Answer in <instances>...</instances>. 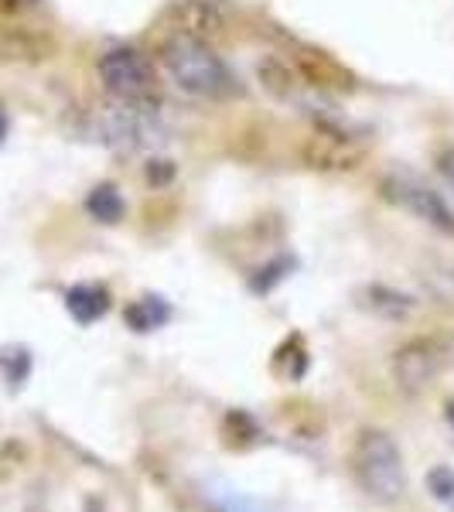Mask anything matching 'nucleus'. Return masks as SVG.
<instances>
[{
  "instance_id": "nucleus-1",
  "label": "nucleus",
  "mask_w": 454,
  "mask_h": 512,
  "mask_svg": "<svg viewBox=\"0 0 454 512\" xmlns=\"http://www.w3.org/2000/svg\"><path fill=\"white\" fill-rule=\"evenodd\" d=\"M158 62L178 93L202 99V103H219V99L239 93L236 76L229 72V65L219 59L209 41H198L175 31L171 38L161 41Z\"/></svg>"
},
{
  "instance_id": "nucleus-2",
  "label": "nucleus",
  "mask_w": 454,
  "mask_h": 512,
  "mask_svg": "<svg viewBox=\"0 0 454 512\" xmlns=\"http://www.w3.org/2000/svg\"><path fill=\"white\" fill-rule=\"evenodd\" d=\"M93 137L113 154L123 158H137V154H154L168 144V127L158 117L154 106L144 103H110L96 106L93 113Z\"/></svg>"
},
{
  "instance_id": "nucleus-3",
  "label": "nucleus",
  "mask_w": 454,
  "mask_h": 512,
  "mask_svg": "<svg viewBox=\"0 0 454 512\" xmlns=\"http://www.w3.org/2000/svg\"><path fill=\"white\" fill-rule=\"evenodd\" d=\"M349 472L359 489L379 506H393L407 495V465L386 431H362L352 441Z\"/></svg>"
},
{
  "instance_id": "nucleus-4",
  "label": "nucleus",
  "mask_w": 454,
  "mask_h": 512,
  "mask_svg": "<svg viewBox=\"0 0 454 512\" xmlns=\"http://www.w3.org/2000/svg\"><path fill=\"white\" fill-rule=\"evenodd\" d=\"M96 72L103 79L106 93L120 103H144L158 106V76L154 65L140 48L134 45H113L99 55Z\"/></svg>"
},
{
  "instance_id": "nucleus-5",
  "label": "nucleus",
  "mask_w": 454,
  "mask_h": 512,
  "mask_svg": "<svg viewBox=\"0 0 454 512\" xmlns=\"http://www.w3.org/2000/svg\"><path fill=\"white\" fill-rule=\"evenodd\" d=\"M454 362L451 355V342H444V338H414V342H407L403 349H396L393 355V373L400 379V386H407V390H420L424 383H431L437 379Z\"/></svg>"
},
{
  "instance_id": "nucleus-6",
  "label": "nucleus",
  "mask_w": 454,
  "mask_h": 512,
  "mask_svg": "<svg viewBox=\"0 0 454 512\" xmlns=\"http://www.w3.org/2000/svg\"><path fill=\"white\" fill-rule=\"evenodd\" d=\"M383 195L396 202L400 209L414 212L417 219L431 222L441 233H451L454 236V216L451 209L444 205V198L434 192L431 185H424L420 178L414 175H386L383 178Z\"/></svg>"
},
{
  "instance_id": "nucleus-7",
  "label": "nucleus",
  "mask_w": 454,
  "mask_h": 512,
  "mask_svg": "<svg viewBox=\"0 0 454 512\" xmlns=\"http://www.w3.org/2000/svg\"><path fill=\"white\" fill-rule=\"evenodd\" d=\"M301 158L315 171L342 175V171H356L362 164V147L342 127H335V123H318L315 134L304 140Z\"/></svg>"
},
{
  "instance_id": "nucleus-8",
  "label": "nucleus",
  "mask_w": 454,
  "mask_h": 512,
  "mask_svg": "<svg viewBox=\"0 0 454 512\" xmlns=\"http://www.w3.org/2000/svg\"><path fill=\"white\" fill-rule=\"evenodd\" d=\"M175 31L178 35L198 38V41H216L229 35V24H233V7L229 0H178L175 11Z\"/></svg>"
},
{
  "instance_id": "nucleus-9",
  "label": "nucleus",
  "mask_w": 454,
  "mask_h": 512,
  "mask_svg": "<svg viewBox=\"0 0 454 512\" xmlns=\"http://www.w3.org/2000/svg\"><path fill=\"white\" fill-rule=\"evenodd\" d=\"M294 69L301 72V79L308 82V86H318V89H352V76L335 59H328L325 52L297 55Z\"/></svg>"
},
{
  "instance_id": "nucleus-10",
  "label": "nucleus",
  "mask_w": 454,
  "mask_h": 512,
  "mask_svg": "<svg viewBox=\"0 0 454 512\" xmlns=\"http://www.w3.org/2000/svg\"><path fill=\"white\" fill-rule=\"evenodd\" d=\"M65 311L79 321V325H93L110 311V291L103 284H76L65 291Z\"/></svg>"
},
{
  "instance_id": "nucleus-11",
  "label": "nucleus",
  "mask_w": 454,
  "mask_h": 512,
  "mask_svg": "<svg viewBox=\"0 0 454 512\" xmlns=\"http://www.w3.org/2000/svg\"><path fill=\"white\" fill-rule=\"evenodd\" d=\"M171 304L164 301V297L158 294H144L137 297V301L127 304V311H123V321H127L130 332L137 335H147V332H158V328H164L171 321Z\"/></svg>"
},
{
  "instance_id": "nucleus-12",
  "label": "nucleus",
  "mask_w": 454,
  "mask_h": 512,
  "mask_svg": "<svg viewBox=\"0 0 454 512\" xmlns=\"http://www.w3.org/2000/svg\"><path fill=\"white\" fill-rule=\"evenodd\" d=\"M260 82L267 86V93H274L277 99H294L297 96V89H301V72L294 69L291 62H284V59H267V62H260Z\"/></svg>"
},
{
  "instance_id": "nucleus-13",
  "label": "nucleus",
  "mask_w": 454,
  "mask_h": 512,
  "mask_svg": "<svg viewBox=\"0 0 454 512\" xmlns=\"http://www.w3.org/2000/svg\"><path fill=\"white\" fill-rule=\"evenodd\" d=\"M123 195L117 192V185H110V181H103V185H96L93 192L86 195V212L93 216L96 222H103V226H117L123 219Z\"/></svg>"
},
{
  "instance_id": "nucleus-14",
  "label": "nucleus",
  "mask_w": 454,
  "mask_h": 512,
  "mask_svg": "<svg viewBox=\"0 0 454 512\" xmlns=\"http://www.w3.org/2000/svg\"><path fill=\"white\" fill-rule=\"evenodd\" d=\"M366 297H369L366 308H373L376 315H386V318H407L410 311H414V301H410L407 294L390 291V287H383V284L369 287Z\"/></svg>"
},
{
  "instance_id": "nucleus-15",
  "label": "nucleus",
  "mask_w": 454,
  "mask_h": 512,
  "mask_svg": "<svg viewBox=\"0 0 454 512\" xmlns=\"http://www.w3.org/2000/svg\"><path fill=\"white\" fill-rule=\"evenodd\" d=\"M424 485H427V492H431V499L437 502V506L454 512V468L451 465H434L431 472H427Z\"/></svg>"
},
{
  "instance_id": "nucleus-16",
  "label": "nucleus",
  "mask_w": 454,
  "mask_h": 512,
  "mask_svg": "<svg viewBox=\"0 0 454 512\" xmlns=\"http://www.w3.org/2000/svg\"><path fill=\"white\" fill-rule=\"evenodd\" d=\"M291 270H294V260H291V256H277L274 263L260 267L257 274L250 277V291H253V294H270L277 284H284Z\"/></svg>"
},
{
  "instance_id": "nucleus-17",
  "label": "nucleus",
  "mask_w": 454,
  "mask_h": 512,
  "mask_svg": "<svg viewBox=\"0 0 454 512\" xmlns=\"http://www.w3.org/2000/svg\"><path fill=\"white\" fill-rule=\"evenodd\" d=\"M0 366H4L7 383L21 386L31 373V355H28V349H7L4 355H0Z\"/></svg>"
},
{
  "instance_id": "nucleus-18",
  "label": "nucleus",
  "mask_w": 454,
  "mask_h": 512,
  "mask_svg": "<svg viewBox=\"0 0 454 512\" xmlns=\"http://www.w3.org/2000/svg\"><path fill=\"white\" fill-rule=\"evenodd\" d=\"M175 178V164L171 161H151L147 164V181H151L154 188H161V185H168V181Z\"/></svg>"
},
{
  "instance_id": "nucleus-19",
  "label": "nucleus",
  "mask_w": 454,
  "mask_h": 512,
  "mask_svg": "<svg viewBox=\"0 0 454 512\" xmlns=\"http://www.w3.org/2000/svg\"><path fill=\"white\" fill-rule=\"evenodd\" d=\"M437 171H441V178H444V185L451 188V195H454V147H448V151L437 158Z\"/></svg>"
},
{
  "instance_id": "nucleus-20",
  "label": "nucleus",
  "mask_w": 454,
  "mask_h": 512,
  "mask_svg": "<svg viewBox=\"0 0 454 512\" xmlns=\"http://www.w3.org/2000/svg\"><path fill=\"white\" fill-rule=\"evenodd\" d=\"M444 417H448V424L454 427V396H451L448 403H444Z\"/></svg>"
},
{
  "instance_id": "nucleus-21",
  "label": "nucleus",
  "mask_w": 454,
  "mask_h": 512,
  "mask_svg": "<svg viewBox=\"0 0 454 512\" xmlns=\"http://www.w3.org/2000/svg\"><path fill=\"white\" fill-rule=\"evenodd\" d=\"M4 137H7V113L0 110V144H4Z\"/></svg>"
},
{
  "instance_id": "nucleus-22",
  "label": "nucleus",
  "mask_w": 454,
  "mask_h": 512,
  "mask_svg": "<svg viewBox=\"0 0 454 512\" xmlns=\"http://www.w3.org/2000/svg\"><path fill=\"white\" fill-rule=\"evenodd\" d=\"M86 512H103V502H96V499H93V502L86 506Z\"/></svg>"
}]
</instances>
